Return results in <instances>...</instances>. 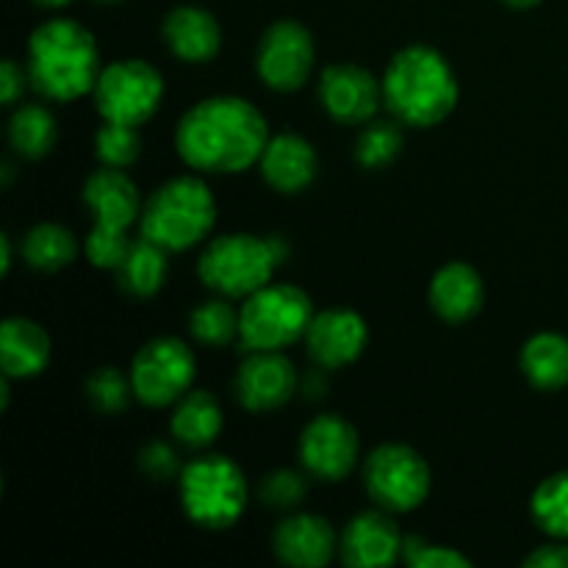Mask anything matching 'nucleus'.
I'll list each match as a JSON object with an SVG mask.
<instances>
[{"instance_id": "nucleus-1", "label": "nucleus", "mask_w": 568, "mask_h": 568, "mask_svg": "<svg viewBox=\"0 0 568 568\" xmlns=\"http://www.w3.org/2000/svg\"><path fill=\"white\" fill-rule=\"evenodd\" d=\"M270 125L250 100L216 94L194 103L175 131L178 155L205 175H236L258 164Z\"/></svg>"}, {"instance_id": "nucleus-2", "label": "nucleus", "mask_w": 568, "mask_h": 568, "mask_svg": "<svg viewBox=\"0 0 568 568\" xmlns=\"http://www.w3.org/2000/svg\"><path fill=\"white\" fill-rule=\"evenodd\" d=\"M100 78V50L92 31L75 20L42 22L28 39V81L59 103L83 98Z\"/></svg>"}, {"instance_id": "nucleus-3", "label": "nucleus", "mask_w": 568, "mask_h": 568, "mask_svg": "<svg viewBox=\"0 0 568 568\" xmlns=\"http://www.w3.org/2000/svg\"><path fill=\"white\" fill-rule=\"evenodd\" d=\"M383 103L403 125L433 128L458 105V78L436 48L410 44L386 67Z\"/></svg>"}, {"instance_id": "nucleus-4", "label": "nucleus", "mask_w": 568, "mask_h": 568, "mask_svg": "<svg viewBox=\"0 0 568 568\" xmlns=\"http://www.w3.org/2000/svg\"><path fill=\"white\" fill-rule=\"evenodd\" d=\"M216 222V203L209 183L181 175L155 189L142 205L139 231L166 253H183L211 233Z\"/></svg>"}, {"instance_id": "nucleus-5", "label": "nucleus", "mask_w": 568, "mask_h": 568, "mask_svg": "<svg viewBox=\"0 0 568 568\" xmlns=\"http://www.w3.org/2000/svg\"><path fill=\"white\" fill-rule=\"evenodd\" d=\"M83 203L94 214V225L87 236L89 264L98 270H116L131 247L128 231L142 216L136 183L125 175V170H94L83 183Z\"/></svg>"}, {"instance_id": "nucleus-6", "label": "nucleus", "mask_w": 568, "mask_h": 568, "mask_svg": "<svg viewBox=\"0 0 568 568\" xmlns=\"http://www.w3.org/2000/svg\"><path fill=\"white\" fill-rule=\"evenodd\" d=\"M283 258H286L283 239L225 233L203 250L197 261V275L222 297H250L272 281Z\"/></svg>"}, {"instance_id": "nucleus-7", "label": "nucleus", "mask_w": 568, "mask_h": 568, "mask_svg": "<svg viewBox=\"0 0 568 568\" xmlns=\"http://www.w3.org/2000/svg\"><path fill=\"white\" fill-rule=\"evenodd\" d=\"M183 514L205 530H227L247 508L244 471L225 455H203L178 477Z\"/></svg>"}, {"instance_id": "nucleus-8", "label": "nucleus", "mask_w": 568, "mask_h": 568, "mask_svg": "<svg viewBox=\"0 0 568 568\" xmlns=\"http://www.w3.org/2000/svg\"><path fill=\"white\" fill-rule=\"evenodd\" d=\"M314 320V303L292 283H266L264 288L244 297L239 311V338L250 353H283L300 342Z\"/></svg>"}, {"instance_id": "nucleus-9", "label": "nucleus", "mask_w": 568, "mask_h": 568, "mask_svg": "<svg viewBox=\"0 0 568 568\" xmlns=\"http://www.w3.org/2000/svg\"><path fill=\"white\" fill-rule=\"evenodd\" d=\"M94 105L105 122L139 128L159 111L164 81L153 64L142 59H122L100 70L94 83Z\"/></svg>"}, {"instance_id": "nucleus-10", "label": "nucleus", "mask_w": 568, "mask_h": 568, "mask_svg": "<svg viewBox=\"0 0 568 568\" xmlns=\"http://www.w3.org/2000/svg\"><path fill=\"white\" fill-rule=\"evenodd\" d=\"M364 483L377 508L388 514H410L430 494V466L405 444H383L366 458Z\"/></svg>"}, {"instance_id": "nucleus-11", "label": "nucleus", "mask_w": 568, "mask_h": 568, "mask_svg": "<svg viewBox=\"0 0 568 568\" xmlns=\"http://www.w3.org/2000/svg\"><path fill=\"white\" fill-rule=\"evenodd\" d=\"M197 361L189 344L181 338L159 336L150 338L131 364L133 397L148 408H166L175 405L192 388Z\"/></svg>"}, {"instance_id": "nucleus-12", "label": "nucleus", "mask_w": 568, "mask_h": 568, "mask_svg": "<svg viewBox=\"0 0 568 568\" xmlns=\"http://www.w3.org/2000/svg\"><path fill=\"white\" fill-rule=\"evenodd\" d=\"M314 37L294 20H277L264 31L255 55L258 78L275 92H297L314 70Z\"/></svg>"}, {"instance_id": "nucleus-13", "label": "nucleus", "mask_w": 568, "mask_h": 568, "mask_svg": "<svg viewBox=\"0 0 568 568\" xmlns=\"http://www.w3.org/2000/svg\"><path fill=\"white\" fill-rule=\"evenodd\" d=\"M300 460L316 480H344L358 460V433L338 414L316 416L300 436Z\"/></svg>"}, {"instance_id": "nucleus-14", "label": "nucleus", "mask_w": 568, "mask_h": 568, "mask_svg": "<svg viewBox=\"0 0 568 568\" xmlns=\"http://www.w3.org/2000/svg\"><path fill=\"white\" fill-rule=\"evenodd\" d=\"M297 392V369L283 353H250L236 372V399L253 414L283 408Z\"/></svg>"}, {"instance_id": "nucleus-15", "label": "nucleus", "mask_w": 568, "mask_h": 568, "mask_svg": "<svg viewBox=\"0 0 568 568\" xmlns=\"http://www.w3.org/2000/svg\"><path fill=\"white\" fill-rule=\"evenodd\" d=\"M320 100L342 125H361L377 114L383 83L358 64H331L320 78Z\"/></svg>"}, {"instance_id": "nucleus-16", "label": "nucleus", "mask_w": 568, "mask_h": 568, "mask_svg": "<svg viewBox=\"0 0 568 568\" xmlns=\"http://www.w3.org/2000/svg\"><path fill=\"white\" fill-rule=\"evenodd\" d=\"M369 342V327L364 316L349 308H333L314 314L308 333H305V349L311 361L322 369H342L361 358Z\"/></svg>"}, {"instance_id": "nucleus-17", "label": "nucleus", "mask_w": 568, "mask_h": 568, "mask_svg": "<svg viewBox=\"0 0 568 568\" xmlns=\"http://www.w3.org/2000/svg\"><path fill=\"white\" fill-rule=\"evenodd\" d=\"M403 544L405 538L399 536V527L388 510L377 508L349 519L338 552L349 568H388L403 555Z\"/></svg>"}, {"instance_id": "nucleus-18", "label": "nucleus", "mask_w": 568, "mask_h": 568, "mask_svg": "<svg viewBox=\"0 0 568 568\" xmlns=\"http://www.w3.org/2000/svg\"><path fill=\"white\" fill-rule=\"evenodd\" d=\"M277 560L297 568H322L333 560L338 541L327 519L316 514H294L277 521L272 532Z\"/></svg>"}, {"instance_id": "nucleus-19", "label": "nucleus", "mask_w": 568, "mask_h": 568, "mask_svg": "<svg viewBox=\"0 0 568 568\" xmlns=\"http://www.w3.org/2000/svg\"><path fill=\"white\" fill-rule=\"evenodd\" d=\"M261 175L275 192L300 194L314 183L320 172V159L308 139L297 133H277L261 153Z\"/></svg>"}, {"instance_id": "nucleus-20", "label": "nucleus", "mask_w": 568, "mask_h": 568, "mask_svg": "<svg viewBox=\"0 0 568 568\" xmlns=\"http://www.w3.org/2000/svg\"><path fill=\"white\" fill-rule=\"evenodd\" d=\"M164 42L186 64H205L222 48V28L211 11L200 6H178L164 20Z\"/></svg>"}, {"instance_id": "nucleus-21", "label": "nucleus", "mask_w": 568, "mask_h": 568, "mask_svg": "<svg viewBox=\"0 0 568 568\" xmlns=\"http://www.w3.org/2000/svg\"><path fill=\"white\" fill-rule=\"evenodd\" d=\"M483 300H486V286L483 277L477 275L475 266L464 261L442 266L430 283V305L444 322H469L471 316L480 314Z\"/></svg>"}, {"instance_id": "nucleus-22", "label": "nucleus", "mask_w": 568, "mask_h": 568, "mask_svg": "<svg viewBox=\"0 0 568 568\" xmlns=\"http://www.w3.org/2000/svg\"><path fill=\"white\" fill-rule=\"evenodd\" d=\"M50 361V336L26 316H9L0 327V366L9 381H26L44 372Z\"/></svg>"}, {"instance_id": "nucleus-23", "label": "nucleus", "mask_w": 568, "mask_h": 568, "mask_svg": "<svg viewBox=\"0 0 568 568\" xmlns=\"http://www.w3.org/2000/svg\"><path fill=\"white\" fill-rule=\"evenodd\" d=\"M225 416H222L220 399L205 388H189L181 399L175 403L172 410L170 430L175 442H181L189 449H203L216 442L222 433Z\"/></svg>"}, {"instance_id": "nucleus-24", "label": "nucleus", "mask_w": 568, "mask_h": 568, "mask_svg": "<svg viewBox=\"0 0 568 568\" xmlns=\"http://www.w3.org/2000/svg\"><path fill=\"white\" fill-rule=\"evenodd\" d=\"M116 283L125 294L136 300H148L161 292L166 281V250L150 239H133L128 253L116 266Z\"/></svg>"}, {"instance_id": "nucleus-25", "label": "nucleus", "mask_w": 568, "mask_h": 568, "mask_svg": "<svg viewBox=\"0 0 568 568\" xmlns=\"http://www.w3.org/2000/svg\"><path fill=\"white\" fill-rule=\"evenodd\" d=\"M521 372L538 392H560L568 386V338L560 333H538L521 349Z\"/></svg>"}, {"instance_id": "nucleus-26", "label": "nucleus", "mask_w": 568, "mask_h": 568, "mask_svg": "<svg viewBox=\"0 0 568 568\" xmlns=\"http://www.w3.org/2000/svg\"><path fill=\"white\" fill-rule=\"evenodd\" d=\"M55 136V120L44 105L39 103H22L14 109L9 120V144L14 148L17 155L22 159H44L53 150Z\"/></svg>"}, {"instance_id": "nucleus-27", "label": "nucleus", "mask_w": 568, "mask_h": 568, "mask_svg": "<svg viewBox=\"0 0 568 568\" xmlns=\"http://www.w3.org/2000/svg\"><path fill=\"white\" fill-rule=\"evenodd\" d=\"M78 255V242L72 231L55 225V222H42L31 227L22 242V258L28 266L39 272H59L61 266L72 264Z\"/></svg>"}, {"instance_id": "nucleus-28", "label": "nucleus", "mask_w": 568, "mask_h": 568, "mask_svg": "<svg viewBox=\"0 0 568 568\" xmlns=\"http://www.w3.org/2000/svg\"><path fill=\"white\" fill-rule=\"evenodd\" d=\"M532 519L547 536L568 541V471L547 477L532 494Z\"/></svg>"}, {"instance_id": "nucleus-29", "label": "nucleus", "mask_w": 568, "mask_h": 568, "mask_svg": "<svg viewBox=\"0 0 568 568\" xmlns=\"http://www.w3.org/2000/svg\"><path fill=\"white\" fill-rule=\"evenodd\" d=\"M189 333L205 347H227L239 336V314L225 300H205L189 316Z\"/></svg>"}, {"instance_id": "nucleus-30", "label": "nucleus", "mask_w": 568, "mask_h": 568, "mask_svg": "<svg viewBox=\"0 0 568 568\" xmlns=\"http://www.w3.org/2000/svg\"><path fill=\"white\" fill-rule=\"evenodd\" d=\"M403 153V131L392 120H369L355 144V159L364 170H383Z\"/></svg>"}, {"instance_id": "nucleus-31", "label": "nucleus", "mask_w": 568, "mask_h": 568, "mask_svg": "<svg viewBox=\"0 0 568 568\" xmlns=\"http://www.w3.org/2000/svg\"><path fill=\"white\" fill-rule=\"evenodd\" d=\"M133 394V383L131 375H122L116 366H100L89 375L87 381V397L100 414L105 416H116L128 408Z\"/></svg>"}, {"instance_id": "nucleus-32", "label": "nucleus", "mask_w": 568, "mask_h": 568, "mask_svg": "<svg viewBox=\"0 0 568 568\" xmlns=\"http://www.w3.org/2000/svg\"><path fill=\"white\" fill-rule=\"evenodd\" d=\"M94 150L103 166H114V170H125L142 153V136L136 128L116 125V122H105L94 136Z\"/></svg>"}, {"instance_id": "nucleus-33", "label": "nucleus", "mask_w": 568, "mask_h": 568, "mask_svg": "<svg viewBox=\"0 0 568 568\" xmlns=\"http://www.w3.org/2000/svg\"><path fill=\"white\" fill-rule=\"evenodd\" d=\"M261 503L275 510H294L308 497V480L294 469H277L266 475L258 486Z\"/></svg>"}, {"instance_id": "nucleus-34", "label": "nucleus", "mask_w": 568, "mask_h": 568, "mask_svg": "<svg viewBox=\"0 0 568 568\" xmlns=\"http://www.w3.org/2000/svg\"><path fill=\"white\" fill-rule=\"evenodd\" d=\"M403 558L414 568H469L471 560L449 547H433L419 536L405 538Z\"/></svg>"}, {"instance_id": "nucleus-35", "label": "nucleus", "mask_w": 568, "mask_h": 568, "mask_svg": "<svg viewBox=\"0 0 568 568\" xmlns=\"http://www.w3.org/2000/svg\"><path fill=\"white\" fill-rule=\"evenodd\" d=\"M139 466H142V471L150 477V480H159V483L175 480V477H181L183 471L175 449L164 442H150L148 447L139 453Z\"/></svg>"}, {"instance_id": "nucleus-36", "label": "nucleus", "mask_w": 568, "mask_h": 568, "mask_svg": "<svg viewBox=\"0 0 568 568\" xmlns=\"http://www.w3.org/2000/svg\"><path fill=\"white\" fill-rule=\"evenodd\" d=\"M527 568H568V544H544L525 558Z\"/></svg>"}, {"instance_id": "nucleus-37", "label": "nucleus", "mask_w": 568, "mask_h": 568, "mask_svg": "<svg viewBox=\"0 0 568 568\" xmlns=\"http://www.w3.org/2000/svg\"><path fill=\"white\" fill-rule=\"evenodd\" d=\"M0 89H3V103L14 105L22 98V89H26V72L17 64L14 59L3 61V70H0Z\"/></svg>"}, {"instance_id": "nucleus-38", "label": "nucleus", "mask_w": 568, "mask_h": 568, "mask_svg": "<svg viewBox=\"0 0 568 568\" xmlns=\"http://www.w3.org/2000/svg\"><path fill=\"white\" fill-rule=\"evenodd\" d=\"M9 270H11V239L9 233H3V236H0V272L9 275Z\"/></svg>"}, {"instance_id": "nucleus-39", "label": "nucleus", "mask_w": 568, "mask_h": 568, "mask_svg": "<svg viewBox=\"0 0 568 568\" xmlns=\"http://www.w3.org/2000/svg\"><path fill=\"white\" fill-rule=\"evenodd\" d=\"M505 6H510V9H536L541 0H503Z\"/></svg>"}, {"instance_id": "nucleus-40", "label": "nucleus", "mask_w": 568, "mask_h": 568, "mask_svg": "<svg viewBox=\"0 0 568 568\" xmlns=\"http://www.w3.org/2000/svg\"><path fill=\"white\" fill-rule=\"evenodd\" d=\"M37 6H44V9H61V6L72 3V0H33Z\"/></svg>"}, {"instance_id": "nucleus-41", "label": "nucleus", "mask_w": 568, "mask_h": 568, "mask_svg": "<svg viewBox=\"0 0 568 568\" xmlns=\"http://www.w3.org/2000/svg\"><path fill=\"white\" fill-rule=\"evenodd\" d=\"M0 175H3V186H11V181H14V166L3 164V170H0Z\"/></svg>"}, {"instance_id": "nucleus-42", "label": "nucleus", "mask_w": 568, "mask_h": 568, "mask_svg": "<svg viewBox=\"0 0 568 568\" xmlns=\"http://www.w3.org/2000/svg\"><path fill=\"white\" fill-rule=\"evenodd\" d=\"M94 3H100V6H116V3H122V0H94Z\"/></svg>"}]
</instances>
